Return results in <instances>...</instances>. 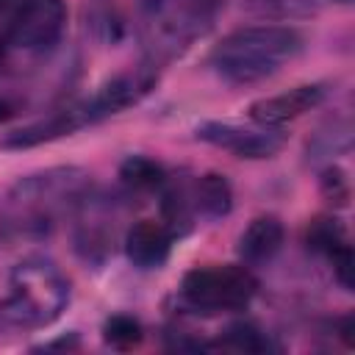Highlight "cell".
Segmentation results:
<instances>
[{
	"mask_svg": "<svg viewBox=\"0 0 355 355\" xmlns=\"http://www.w3.org/2000/svg\"><path fill=\"white\" fill-rule=\"evenodd\" d=\"M64 28V0H22L11 19V42L22 50H47L61 39Z\"/></svg>",
	"mask_w": 355,
	"mask_h": 355,
	"instance_id": "5",
	"label": "cell"
},
{
	"mask_svg": "<svg viewBox=\"0 0 355 355\" xmlns=\"http://www.w3.org/2000/svg\"><path fill=\"white\" fill-rule=\"evenodd\" d=\"M308 241H311L313 250H322V252L330 255L347 239H344V230H341L338 222H333V219H313L311 227H308Z\"/></svg>",
	"mask_w": 355,
	"mask_h": 355,
	"instance_id": "16",
	"label": "cell"
},
{
	"mask_svg": "<svg viewBox=\"0 0 355 355\" xmlns=\"http://www.w3.org/2000/svg\"><path fill=\"white\" fill-rule=\"evenodd\" d=\"M169 230L161 225V222H153V219H141L136 222L130 230H128V239H125V250H128V258L136 263V266H158L166 255H169Z\"/></svg>",
	"mask_w": 355,
	"mask_h": 355,
	"instance_id": "10",
	"label": "cell"
},
{
	"mask_svg": "<svg viewBox=\"0 0 355 355\" xmlns=\"http://www.w3.org/2000/svg\"><path fill=\"white\" fill-rule=\"evenodd\" d=\"M119 178L133 189H155L164 183V166L147 155H130L119 166Z\"/></svg>",
	"mask_w": 355,
	"mask_h": 355,
	"instance_id": "13",
	"label": "cell"
},
{
	"mask_svg": "<svg viewBox=\"0 0 355 355\" xmlns=\"http://www.w3.org/2000/svg\"><path fill=\"white\" fill-rule=\"evenodd\" d=\"M83 183L86 175L78 169H50L44 175H31L19 180L8 197L11 202H8L6 230L14 236H28V233L42 236L53 225V216L72 197H78Z\"/></svg>",
	"mask_w": 355,
	"mask_h": 355,
	"instance_id": "3",
	"label": "cell"
},
{
	"mask_svg": "<svg viewBox=\"0 0 355 355\" xmlns=\"http://www.w3.org/2000/svg\"><path fill=\"white\" fill-rule=\"evenodd\" d=\"M153 86V78L150 75H119L114 80H108L92 100L83 103V111H86V119H100V116H108V114H116L128 105H133L141 94H147V89Z\"/></svg>",
	"mask_w": 355,
	"mask_h": 355,
	"instance_id": "9",
	"label": "cell"
},
{
	"mask_svg": "<svg viewBox=\"0 0 355 355\" xmlns=\"http://www.w3.org/2000/svg\"><path fill=\"white\" fill-rule=\"evenodd\" d=\"M103 336L111 347L116 349H130L141 341V324L133 319V316H125V313H116L105 322L103 327Z\"/></svg>",
	"mask_w": 355,
	"mask_h": 355,
	"instance_id": "14",
	"label": "cell"
},
{
	"mask_svg": "<svg viewBox=\"0 0 355 355\" xmlns=\"http://www.w3.org/2000/svg\"><path fill=\"white\" fill-rule=\"evenodd\" d=\"M197 139L208 141L214 147H222L239 158H269L275 155L286 136L280 130H272L269 125L263 128H241L233 122H202L197 125Z\"/></svg>",
	"mask_w": 355,
	"mask_h": 355,
	"instance_id": "6",
	"label": "cell"
},
{
	"mask_svg": "<svg viewBox=\"0 0 355 355\" xmlns=\"http://www.w3.org/2000/svg\"><path fill=\"white\" fill-rule=\"evenodd\" d=\"M86 111L83 105L78 108H67V111H58L47 119H39V122H31V125H22L11 133H6L0 139V147L6 150H25V147H36V144H44V141H53V139H61V136H69L75 133L80 125H86Z\"/></svg>",
	"mask_w": 355,
	"mask_h": 355,
	"instance_id": "8",
	"label": "cell"
},
{
	"mask_svg": "<svg viewBox=\"0 0 355 355\" xmlns=\"http://www.w3.org/2000/svg\"><path fill=\"white\" fill-rule=\"evenodd\" d=\"M258 288L247 266H197L186 272L180 291L200 311H236L244 308Z\"/></svg>",
	"mask_w": 355,
	"mask_h": 355,
	"instance_id": "4",
	"label": "cell"
},
{
	"mask_svg": "<svg viewBox=\"0 0 355 355\" xmlns=\"http://www.w3.org/2000/svg\"><path fill=\"white\" fill-rule=\"evenodd\" d=\"M322 194H324L333 205H338V208H344V205L349 202V180H347V175H344L338 166H330V169L322 175Z\"/></svg>",
	"mask_w": 355,
	"mask_h": 355,
	"instance_id": "17",
	"label": "cell"
},
{
	"mask_svg": "<svg viewBox=\"0 0 355 355\" xmlns=\"http://www.w3.org/2000/svg\"><path fill=\"white\" fill-rule=\"evenodd\" d=\"M222 344L227 349H236V352H263L269 347L263 333L258 327H252V324H233V327H227Z\"/></svg>",
	"mask_w": 355,
	"mask_h": 355,
	"instance_id": "15",
	"label": "cell"
},
{
	"mask_svg": "<svg viewBox=\"0 0 355 355\" xmlns=\"http://www.w3.org/2000/svg\"><path fill=\"white\" fill-rule=\"evenodd\" d=\"M327 89L322 83H305V86H294L288 92H280V94H269V97H261L255 103H250L247 114L258 122V125H280V122H288V119H297L308 111H313L316 105H322Z\"/></svg>",
	"mask_w": 355,
	"mask_h": 355,
	"instance_id": "7",
	"label": "cell"
},
{
	"mask_svg": "<svg viewBox=\"0 0 355 355\" xmlns=\"http://www.w3.org/2000/svg\"><path fill=\"white\" fill-rule=\"evenodd\" d=\"M233 194H230V183L225 180V175H202L197 180V205L208 214V216H225L230 211Z\"/></svg>",
	"mask_w": 355,
	"mask_h": 355,
	"instance_id": "12",
	"label": "cell"
},
{
	"mask_svg": "<svg viewBox=\"0 0 355 355\" xmlns=\"http://www.w3.org/2000/svg\"><path fill=\"white\" fill-rule=\"evenodd\" d=\"M283 244V222L277 216H255L239 239V255L247 263L269 261Z\"/></svg>",
	"mask_w": 355,
	"mask_h": 355,
	"instance_id": "11",
	"label": "cell"
},
{
	"mask_svg": "<svg viewBox=\"0 0 355 355\" xmlns=\"http://www.w3.org/2000/svg\"><path fill=\"white\" fill-rule=\"evenodd\" d=\"M330 261H333V269H336V277L341 280L344 288H352V250L349 244H338L333 252H330Z\"/></svg>",
	"mask_w": 355,
	"mask_h": 355,
	"instance_id": "18",
	"label": "cell"
},
{
	"mask_svg": "<svg viewBox=\"0 0 355 355\" xmlns=\"http://www.w3.org/2000/svg\"><path fill=\"white\" fill-rule=\"evenodd\" d=\"M6 3H8V0H0V8H3V6H6Z\"/></svg>",
	"mask_w": 355,
	"mask_h": 355,
	"instance_id": "19",
	"label": "cell"
},
{
	"mask_svg": "<svg viewBox=\"0 0 355 355\" xmlns=\"http://www.w3.org/2000/svg\"><path fill=\"white\" fill-rule=\"evenodd\" d=\"M69 302V280L47 258H25L0 280V319L11 327H47Z\"/></svg>",
	"mask_w": 355,
	"mask_h": 355,
	"instance_id": "1",
	"label": "cell"
},
{
	"mask_svg": "<svg viewBox=\"0 0 355 355\" xmlns=\"http://www.w3.org/2000/svg\"><path fill=\"white\" fill-rule=\"evenodd\" d=\"M300 50V31L288 25H250L227 33L211 50V67L230 83H255L275 75Z\"/></svg>",
	"mask_w": 355,
	"mask_h": 355,
	"instance_id": "2",
	"label": "cell"
}]
</instances>
